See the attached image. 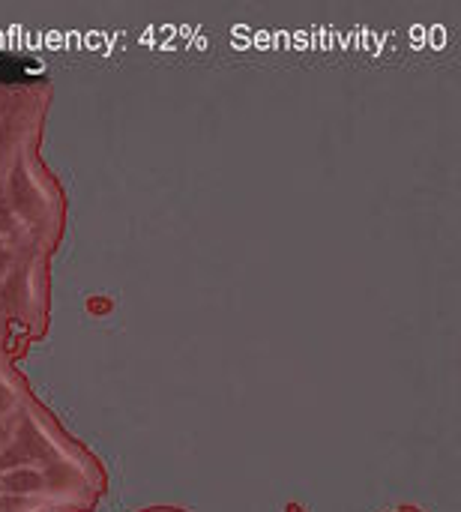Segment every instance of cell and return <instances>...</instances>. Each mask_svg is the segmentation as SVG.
I'll return each mask as SVG.
<instances>
[{
  "label": "cell",
  "instance_id": "6da1fadb",
  "mask_svg": "<svg viewBox=\"0 0 461 512\" xmlns=\"http://www.w3.org/2000/svg\"><path fill=\"white\" fill-rule=\"evenodd\" d=\"M51 105L45 81H0V411L30 393L18 360L51 324V261L69 201L42 159Z\"/></svg>",
  "mask_w": 461,
  "mask_h": 512
},
{
  "label": "cell",
  "instance_id": "7a4b0ae2",
  "mask_svg": "<svg viewBox=\"0 0 461 512\" xmlns=\"http://www.w3.org/2000/svg\"><path fill=\"white\" fill-rule=\"evenodd\" d=\"M141 512H186V510H180V507H150V510H141Z\"/></svg>",
  "mask_w": 461,
  "mask_h": 512
}]
</instances>
